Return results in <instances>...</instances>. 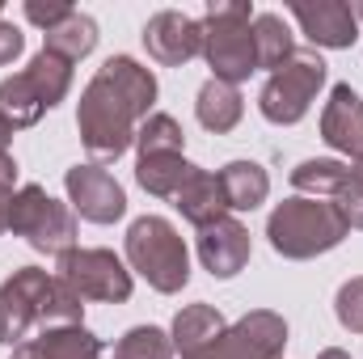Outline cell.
<instances>
[{
    "label": "cell",
    "mask_w": 363,
    "mask_h": 359,
    "mask_svg": "<svg viewBox=\"0 0 363 359\" xmlns=\"http://www.w3.org/2000/svg\"><path fill=\"white\" fill-rule=\"evenodd\" d=\"M334 207L342 211L347 228H363V178H355V174H347V182H342V190L334 194Z\"/></svg>",
    "instance_id": "28"
},
{
    "label": "cell",
    "mask_w": 363,
    "mask_h": 359,
    "mask_svg": "<svg viewBox=\"0 0 363 359\" xmlns=\"http://www.w3.org/2000/svg\"><path fill=\"white\" fill-rule=\"evenodd\" d=\"M351 174V165L342 161H330V157H313V161H300L291 170V186L308 199H334L342 190V182Z\"/></svg>",
    "instance_id": "24"
},
{
    "label": "cell",
    "mask_w": 363,
    "mask_h": 359,
    "mask_svg": "<svg viewBox=\"0 0 363 359\" xmlns=\"http://www.w3.org/2000/svg\"><path fill=\"white\" fill-rule=\"evenodd\" d=\"M291 17L300 21V30L308 34L313 47H330V51H347L359 38V17L351 4L342 0H317V4H291Z\"/></svg>",
    "instance_id": "14"
},
{
    "label": "cell",
    "mask_w": 363,
    "mask_h": 359,
    "mask_svg": "<svg viewBox=\"0 0 363 359\" xmlns=\"http://www.w3.org/2000/svg\"><path fill=\"white\" fill-rule=\"evenodd\" d=\"M114 359H174V343L157 326H135L114 343Z\"/></svg>",
    "instance_id": "26"
},
{
    "label": "cell",
    "mask_w": 363,
    "mask_h": 359,
    "mask_svg": "<svg viewBox=\"0 0 363 359\" xmlns=\"http://www.w3.org/2000/svg\"><path fill=\"white\" fill-rule=\"evenodd\" d=\"M254 55H258V68L279 72L291 55H296V43H291V30L279 13H254Z\"/></svg>",
    "instance_id": "22"
},
{
    "label": "cell",
    "mask_w": 363,
    "mask_h": 359,
    "mask_svg": "<svg viewBox=\"0 0 363 359\" xmlns=\"http://www.w3.org/2000/svg\"><path fill=\"white\" fill-rule=\"evenodd\" d=\"M55 275L43 267H17L0 283V347H21L30 343L26 334L38 326L47 330V292Z\"/></svg>",
    "instance_id": "9"
},
{
    "label": "cell",
    "mask_w": 363,
    "mask_h": 359,
    "mask_svg": "<svg viewBox=\"0 0 363 359\" xmlns=\"http://www.w3.org/2000/svg\"><path fill=\"white\" fill-rule=\"evenodd\" d=\"M9 144H13V123L0 114V153H9Z\"/></svg>",
    "instance_id": "33"
},
{
    "label": "cell",
    "mask_w": 363,
    "mask_h": 359,
    "mask_svg": "<svg viewBox=\"0 0 363 359\" xmlns=\"http://www.w3.org/2000/svg\"><path fill=\"white\" fill-rule=\"evenodd\" d=\"M144 47H148V55H152L157 64L182 68V64H190V60L203 51V30H199L194 17H186L178 9H161V13H152L148 26H144Z\"/></svg>",
    "instance_id": "12"
},
{
    "label": "cell",
    "mask_w": 363,
    "mask_h": 359,
    "mask_svg": "<svg viewBox=\"0 0 363 359\" xmlns=\"http://www.w3.org/2000/svg\"><path fill=\"white\" fill-rule=\"evenodd\" d=\"M199 165H190L182 153H165V157H140L135 161V182L148 190V194H157V199H174L182 186L190 182Z\"/></svg>",
    "instance_id": "20"
},
{
    "label": "cell",
    "mask_w": 363,
    "mask_h": 359,
    "mask_svg": "<svg viewBox=\"0 0 363 359\" xmlns=\"http://www.w3.org/2000/svg\"><path fill=\"white\" fill-rule=\"evenodd\" d=\"M283 347H287V321L271 309H254L237 326H228L207 351L190 359H279Z\"/></svg>",
    "instance_id": "10"
},
{
    "label": "cell",
    "mask_w": 363,
    "mask_h": 359,
    "mask_svg": "<svg viewBox=\"0 0 363 359\" xmlns=\"http://www.w3.org/2000/svg\"><path fill=\"white\" fill-rule=\"evenodd\" d=\"M55 275L81 296V300H106V304H123L131 300V270L123 267V258L114 250H101V245H72L55 258Z\"/></svg>",
    "instance_id": "8"
},
{
    "label": "cell",
    "mask_w": 363,
    "mask_h": 359,
    "mask_svg": "<svg viewBox=\"0 0 363 359\" xmlns=\"http://www.w3.org/2000/svg\"><path fill=\"white\" fill-rule=\"evenodd\" d=\"M347 233L351 228H347L342 211L334 207V199L296 194V199H283L271 216H267L271 250L279 258H291V263H304V258H317V254L338 250Z\"/></svg>",
    "instance_id": "2"
},
{
    "label": "cell",
    "mask_w": 363,
    "mask_h": 359,
    "mask_svg": "<svg viewBox=\"0 0 363 359\" xmlns=\"http://www.w3.org/2000/svg\"><path fill=\"white\" fill-rule=\"evenodd\" d=\"M127 263L161 296H174L190 283V254L182 233L165 216H140L127 228Z\"/></svg>",
    "instance_id": "4"
},
{
    "label": "cell",
    "mask_w": 363,
    "mask_h": 359,
    "mask_svg": "<svg viewBox=\"0 0 363 359\" xmlns=\"http://www.w3.org/2000/svg\"><path fill=\"white\" fill-rule=\"evenodd\" d=\"M72 89V64L55 51H38L30 68L0 81V114L17 127H34L47 110H55Z\"/></svg>",
    "instance_id": "5"
},
{
    "label": "cell",
    "mask_w": 363,
    "mask_h": 359,
    "mask_svg": "<svg viewBox=\"0 0 363 359\" xmlns=\"http://www.w3.org/2000/svg\"><path fill=\"white\" fill-rule=\"evenodd\" d=\"M194 114H199V123L207 127V131H216V136H224V131H233L237 123H241V114H245V97L237 85H224V81H203V89L194 97Z\"/></svg>",
    "instance_id": "18"
},
{
    "label": "cell",
    "mask_w": 363,
    "mask_h": 359,
    "mask_svg": "<svg viewBox=\"0 0 363 359\" xmlns=\"http://www.w3.org/2000/svg\"><path fill=\"white\" fill-rule=\"evenodd\" d=\"M250 228L241 224V220H233V216H224V220H216V224H207V228H199V263L203 270L211 275V279H233V275H241L245 263H250Z\"/></svg>",
    "instance_id": "13"
},
{
    "label": "cell",
    "mask_w": 363,
    "mask_h": 359,
    "mask_svg": "<svg viewBox=\"0 0 363 359\" xmlns=\"http://www.w3.org/2000/svg\"><path fill=\"white\" fill-rule=\"evenodd\" d=\"M13 182H17V161L0 153V190H13Z\"/></svg>",
    "instance_id": "31"
},
{
    "label": "cell",
    "mask_w": 363,
    "mask_h": 359,
    "mask_svg": "<svg viewBox=\"0 0 363 359\" xmlns=\"http://www.w3.org/2000/svg\"><path fill=\"white\" fill-rule=\"evenodd\" d=\"M9 233L13 237H26L30 250L60 258L64 250L77 245V211H72V203H60L38 182H30V186H17L13 190Z\"/></svg>",
    "instance_id": "6"
},
{
    "label": "cell",
    "mask_w": 363,
    "mask_h": 359,
    "mask_svg": "<svg viewBox=\"0 0 363 359\" xmlns=\"http://www.w3.org/2000/svg\"><path fill=\"white\" fill-rule=\"evenodd\" d=\"M220 186H224L228 211H254L271 194V174L258 161H228L220 170Z\"/></svg>",
    "instance_id": "19"
},
{
    "label": "cell",
    "mask_w": 363,
    "mask_h": 359,
    "mask_svg": "<svg viewBox=\"0 0 363 359\" xmlns=\"http://www.w3.org/2000/svg\"><path fill=\"white\" fill-rule=\"evenodd\" d=\"M21 51H26V38H21V30H17L13 21H4V17H0V68H4V64H13Z\"/></svg>",
    "instance_id": "30"
},
{
    "label": "cell",
    "mask_w": 363,
    "mask_h": 359,
    "mask_svg": "<svg viewBox=\"0 0 363 359\" xmlns=\"http://www.w3.org/2000/svg\"><path fill=\"white\" fill-rule=\"evenodd\" d=\"M64 190H68V203L81 220L89 224H114L127 216V194L123 186L114 182V174H106L101 165H72L64 174Z\"/></svg>",
    "instance_id": "11"
},
{
    "label": "cell",
    "mask_w": 363,
    "mask_h": 359,
    "mask_svg": "<svg viewBox=\"0 0 363 359\" xmlns=\"http://www.w3.org/2000/svg\"><path fill=\"white\" fill-rule=\"evenodd\" d=\"M334 317H338L342 330L363 334V275L347 279V283L338 287V296H334Z\"/></svg>",
    "instance_id": "27"
},
{
    "label": "cell",
    "mask_w": 363,
    "mask_h": 359,
    "mask_svg": "<svg viewBox=\"0 0 363 359\" xmlns=\"http://www.w3.org/2000/svg\"><path fill=\"white\" fill-rule=\"evenodd\" d=\"M72 13H77V9H72V4H60V0H55V4H43V0H26V21L43 26V34H47L51 26H60L64 17H72Z\"/></svg>",
    "instance_id": "29"
},
{
    "label": "cell",
    "mask_w": 363,
    "mask_h": 359,
    "mask_svg": "<svg viewBox=\"0 0 363 359\" xmlns=\"http://www.w3.org/2000/svg\"><path fill=\"white\" fill-rule=\"evenodd\" d=\"M9 203H13V190H0V233H9Z\"/></svg>",
    "instance_id": "32"
},
{
    "label": "cell",
    "mask_w": 363,
    "mask_h": 359,
    "mask_svg": "<svg viewBox=\"0 0 363 359\" xmlns=\"http://www.w3.org/2000/svg\"><path fill=\"white\" fill-rule=\"evenodd\" d=\"M224 330L228 326H224L220 309H211V304H186L174 317V326H169V343H174V351L182 359H190V355H199V351H207Z\"/></svg>",
    "instance_id": "17"
},
{
    "label": "cell",
    "mask_w": 363,
    "mask_h": 359,
    "mask_svg": "<svg viewBox=\"0 0 363 359\" xmlns=\"http://www.w3.org/2000/svg\"><path fill=\"white\" fill-rule=\"evenodd\" d=\"M135 148H140V157H165V153H182L186 148V136H182L174 114L152 110L140 123V131H135Z\"/></svg>",
    "instance_id": "25"
},
{
    "label": "cell",
    "mask_w": 363,
    "mask_h": 359,
    "mask_svg": "<svg viewBox=\"0 0 363 359\" xmlns=\"http://www.w3.org/2000/svg\"><path fill=\"white\" fill-rule=\"evenodd\" d=\"M34 351L43 359H101V338L89 334L85 326H60V330H43L38 338H30Z\"/></svg>",
    "instance_id": "23"
},
{
    "label": "cell",
    "mask_w": 363,
    "mask_h": 359,
    "mask_svg": "<svg viewBox=\"0 0 363 359\" xmlns=\"http://www.w3.org/2000/svg\"><path fill=\"white\" fill-rule=\"evenodd\" d=\"M355 17H359V21H363V4H355Z\"/></svg>",
    "instance_id": "37"
},
{
    "label": "cell",
    "mask_w": 363,
    "mask_h": 359,
    "mask_svg": "<svg viewBox=\"0 0 363 359\" xmlns=\"http://www.w3.org/2000/svg\"><path fill=\"white\" fill-rule=\"evenodd\" d=\"M325 60L317 55V51H296L279 72L267 77V85L258 93V110H262V118L274 123V127H291V123H300L304 114H308V106H313V97L321 93L325 85Z\"/></svg>",
    "instance_id": "7"
},
{
    "label": "cell",
    "mask_w": 363,
    "mask_h": 359,
    "mask_svg": "<svg viewBox=\"0 0 363 359\" xmlns=\"http://www.w3.org/2000/svg\"><path fill=\"white\" fill-rule=\"evenodd\" d=\"M174 207L182 211V220H186V224H194V228H207V224L224 220V216H228V199H224L220 174L194 170L190 182L174 194Z\"/></svg>",
    "instance_id": "16"
},
{
    "label": "cell",
    "mask_w": 363,
    "mask_h": 359,
    "mask_svg": "<svg viewBox=\"0 0 363 359\" xmlns=\"http://www.w3.org/2000/svg\"><path fill=\"white\" fill-rule=\"evenodd\" d=\"M97 21H93L89 13H72V17H64L60 26H51L47 34H43V51H55V55H64L68 64H77V60H85L93 47H97Z\"/></svg>",
    "instance_id": "21"
},
{
    "label": "cell",
    "mask_w": 363,
    "mask_h": 359,
    "mask_svg": "<svg viewBox=\"0 0 363 359\" xmlns=\"http://www.w3.org/2000/svg\"><path fill=\"white\" fill-rule=\"evenodd\" d=\"M317 359H351V355H347L342 347H325V351H321V355H317Z\"/></svg>",
    "instance_id": "35"
},
{
    "label": "cell",
    "mask_w": 363,
    "mask_h": 359,
    "mask_svg": "<svg viewBox=\"0 0 363 359\" xmlns=\"http://www.w3.org/2000/svg\"><path fill=\"white\" fill-rule=\"evenodd\" d=\"M254 9L250 0H216L207 4L199 30H203V60L211 68L216 81L224 85H241L250 81V72H258V55H254Z\"/></svg>",
    "instance_id": "3"
},
{
    "label": "cell",
    "mask_w": 363,
    "mask_h": 359,
    "mask_svg": "<svg viewBox=\"0 0 363 359\" xmlns=\"http://www.w3.org/2000/svg\"><path fill=\"white\" fill-rule=\"evenodd\" d=\"M351 174H355V178H363V161H355V170H351Z\"/></svg>",
    "instance_id": "36"
},
{
    "label": "cell",
    "mask_w": 363,
    "mask_h": 359,
    "mask_svg": "<svg viewBox=\"0 0 363 359\" xmlns=\"http://www.w3.org/2000/svg\"><path fill=\"white\" fill-rule=\"evenodd\" d=\"M13 359H43L34 351V343H21V347H13Z\"/></svg>",
    "instance_id": "34"
},
{
    "label": "cell",
    "mask_w": 363,
    "mask_h": 359,
    "mask_svg": "<svg viewBox=\"0 0 363 359\" xmlns=\"http://www.w3.org/2000/svg\"><path fill=\"white\" fill-rule=\"evenodd\" d=\"M321 140L334 153L363 161V97L351 85H334L321 110Z\"/></svg>",
    "instance_id": "15"
},
{
    "label": "cell",
    "mask_w": 363,
    "mask_h": 359,
    "mask_svg": "<svg viewBox=\"0 0 363 359\" xmlns=\"http://www.w3.org/2000/svg\"><path fill=\"white\" fill-rule=\"evenodd\" d=\"M157 77L131 55H110L81 93L77 131L93 161H118L131 144L140 123L152 114Z\"/></svg>",
    "instance_id": "1"
}]
</instances>
